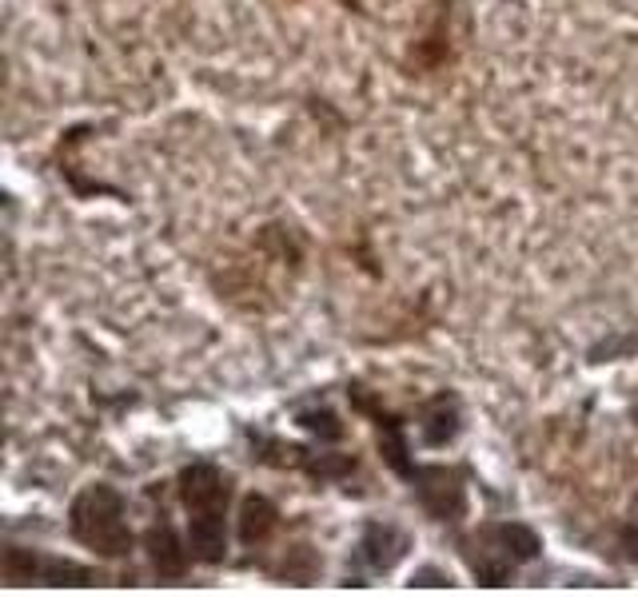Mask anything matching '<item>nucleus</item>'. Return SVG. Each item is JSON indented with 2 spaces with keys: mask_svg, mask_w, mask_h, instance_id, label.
I'll return each mask as SVG.
<instances>
[{
  "mask_svg": "<svg viewBox=\"0 0 638 597\" xmlns=\"http://www.w3.org/2000/svg\"><path fill=\"white\" fill-rule=\"evenodd\" d=\"M459 550L479 586H507L519 565L543 553V538L527 522H483L459 538Z\"/></svg>",
  "mask_w": 638,
  "mask_h": 597,
  "instance_id": "nucleus-1",
  "label": "nucleus"
},
{
  "mask_svg": "<svg viewBox=\"0 0 638 597\" xmlns=\"http://www.w3.org/2000/svg\"><path fill=\"white\" fill-rule=\"evenodd\" d=\"M69 534L100 558H128L136 541L128 526V498L108 483L84 486L69 505Z\"/></svg>",
  "mask_w": 638,
  "mask_h": 597,
  "instance_id": "nucleus-2",
  "label": "nucleus"
},
{
  "mask_svg": "<svg viewBox=\"0 0 638 597\" xmlns=\"http://www.w3.org/2000/svg\"><path fill=\"white\" fill-rule=\"evenodd\" d=\"M0 570H4L9 586H96L100 582V574H96L93 565L24 550V546H9Z\"/></svg>",
  "mask_w": 638,
  "mask_h": 597,
  "instance_id": "nucleus-3",
  "label": "nucleus"
},
{
  "mask_svg": "<svg viewBox=\"0 0 638 597\" xmlns=\"http://www.w3.org/2000/svg\"><path fill=\"white\" fill-rule=\"evenodd\" d=\"M416 490L419 505L428 510L435 522H459L467 514V490L464 474L452 466H416V474L407 478Z\"/></svg>",
  "mask_w": 638,
  "mask_h": 597,
  "instance_id": "nucleus-4",
  "label": "nucleus"
},
{
  "mask_svg": "<svg viewBox=\"0 0 638 597\" xmlns=\"http://www.w3.org/2000/svg\"><path fill=\"white\" fill-rule=\"evenodd\" d=\"M180 502L188 514H228L232 474H224L216 462H192L180 471Z\"/></svg>",
  "mask_w": 638,
  "mask_h": 597,
  "instance_id": "nucleus-5",
  "label": "nucleus"
},
{
  "mask_svg": "<svg viewBox=\"0 0 638 597\" xmlns=\"http://www.w3.org/2000/svg\"><path fill=\"white\" fill-rule=\"evenodd\" d=\"M144 550H148V562H152V570H156L160 582H180V577L188 574V565L196 562L192 550L180 541V534H176L168 522L148 526V534H144Z\"/></svg>",
  "mask_w": 638,
  "mask_h": 597,
  "instance_id": "nucleus-6",
  "label": "nucleus"
},
{
  "mask_svg": "<svg viewBox=\"0 0 638 597\" xmlns=\"http://www.w3.org/2000/svg\"><path fill=\"white\" fill-rule=\"evenodd\" d=\"M411 550V541L399 526L392 522H368L360 538V558L368 562L372 574H392L395 565L404 562V553Z\"/></svg>",
  "mask_w": 638,
  "mask_h": 597,
  "instance_id": "nucleus-7",
  "label": "nucleus"
},
{
  "mask_svg": "<svg viewBox=\"0 0 638 597\" xmlns=\"http://www.w3.org/2000/svg\"><path fill=\"white\" fill-rule=\"evenodd\" d=\"M459 430H464V406L452 391H440L419 406V438L428 447H447L459 438Z\"/></svg>",
  "mask_w": 638,
  "mask_h": 597,
  "instance_id": "nucleus-8",
  "label": "nucleus"
},
{
  "mask_svg": "<svg viewBox=\"0 0 638 597\" xmlns=\"http://www.w3.org/2000/svg\"><path fill=\"white\" fill-rule=\"evenodd\" d=\"M188 550L200 565H220L228 558V526L224 514H192L188 517Z\"/></svg>",
  "mask_w": 638,
  "mask_h": 597,
  "instance_id": "nucleus-9",
  "label": "nucleus"
},
{
  "mask_svg": "<svg viewBox=\"0 0 638 597\" xmlns=\"http://www.w3.org/2000/svg\"><path fill=\"white\" fill-rule=\"evenodd\" d=\"M279 526V510L272 498L264 495H248L240 502V541L244 546H264Z\"/></svg>",
  "mask_w": 638,
  "mask_h": 597,
  "instance_id": "nucleus-10",
  "label": "nucleus"
},
{
  "mask_svg": "<svg viewBox=\"0 0 638 597\" xmlns=\"http://www.w3.org/2000/svg\"><path fill=\"white\" fill-rule=\"evenodd\" d=\"M296 423H300L312 438H320V442H339V438L348 435L344 423H339L332 411H324V406H320V411H300L296 414Z\"/></svg>",
  "mask_w": 638,
  "mask_h": 597,
  "instance_id": "nucleus-11",
  "label": "nucleus"
},
{
  "mask_svg": "<svg viewBox=\"0 0 638 597\" xmlns=\"http://www.w3.org/2000/svg\"><path fill=\"white\" fill-rule=\"evenodd\" d=\"M618 550L630 565H638V517H630L627 526L618 529Z\"/></svg>",
  "mask_w": 638,
  "mask_h": 597,
  "instance_id": "nucleus-12",
  "label": "nucleus"
},
{
  "mask_svg": "<svg viewBox=\"0 0 638 597\" xmlns=\"http://www.w3.org/2000/svg\"><path fill=\"white\" fill-rule=\"evenodd\" d=\"M411 586H452V574H443L435 565H423V570H416Z\"/></svg>",
  "mask_w": 638,
  "mask_h": 597,
  "instance_id": "nucleus-13",
  "label": "nucleus"
},
{
  "mask_svg": "<svg viewBox=\"0 0 638 597\" xmlns=\"http://www.w3.org/2000/svg\"><path fill=\"white\" fill-rule=\"evenodd\" d=\"M635 517H638V502H635Z\"/></svg>",
  "mask_w": 638,
  "mask_h": 597,
  "instance_id": "nucleus-14",
  "label": "nucleus"
}]
</instances>
